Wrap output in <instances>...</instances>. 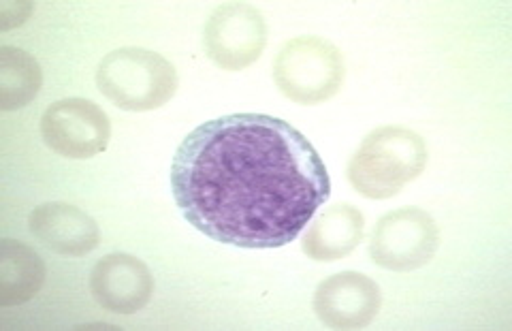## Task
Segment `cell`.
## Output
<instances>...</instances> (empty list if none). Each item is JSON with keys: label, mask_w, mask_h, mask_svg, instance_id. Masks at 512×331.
Wrapping results in <instances>:
<instances>
[{"label": "cell", "mask_w": 512, "mask_h": 331, "mask_svg": "<svg viewBox=\"0 0 512 331\" xmlns=\"http://www.w3.org/2000/svg\"><path fill=\"white\" fill-rule=\"evenodd\" d=\"M171 193L188 223L237 248H280L299 238L331 197L312 141L267 114H229L197 126L171 163Z\"/></svg>", "instance_id": "6da1fadb"}, {"label": "cell", "mask_w": 512, "mask_h": 331, "mask_svg": "<svg viewBox=\"0 0 512 331\" xmlns=\"http://www.w3.org/2000/svg\"><path fill=\"white\" fill-rule=\"evenodd\" d=\"M425 139L406 126L384 124L367 133L348 163V182L367 199L395 197L425 171Z\"/></svg>", "instance_id": "7a4b0ae2"}, {"label": "cell", "mask_w": 512, "mask_h": 331, "mask_svg": "<svg viewBox=\"0 0 512 331\" xmlns=\"http://www.w3.org/2000/svg\"><path fill=\"white\" fill-rule=\"evenodd\" d=\"M96 86L126 112H152L173 99L180 77L165 56L146 47H118L101 60Z\"/></svg>", "instance_id": "3957f363"}, {"label": "cell", "mask_w": 512, "mask_h": 331, "mask_svg": "<svg viewBox=\"0 0 512 331\" xmlns=\"http://www.w3.org/2000/svg\"><path fill=\"white\" fill-rule=\"evenodd\" d=\"M346 80V62L338 45L318 35L286 41L274 60V82L288 101L320 105L331 101Z\"/></svg>", "instance_id": "277c9868"}, {"label": "cell", "mask_w": 512, "mask_h": 331, "mask_svg": "<svg viewBox=\"0 0 512 331\" xmlns=\"http://www.w3.org/2000/svg\"><path fill=\"white\" fill-rule=\"evenodd\" d=\"M440 227L429 212L406 206L384 214L372 233L370 259L391 272H414L436 257Z\"/></svg>", "instance_id": "5b68a950"}, {"label": "cell", "mask_w": 512, "mask_h": 331, "mask_svg": "<svg viewBox=\"0 0 512 331\" xmlns=\"http://www.w3.org/2000/svg\"><path fill=\"white\" fill-rule=\"evenodd\" d=\"M263 13L248 3L218 5L203 28V52L222 71H244L267 47Z\"/></svg>", "instance_id": "8992f818"}, {"label": "cell", "mask_w": 512, "mask_h": 331, "mask_svg": "<svg viewBox=\"0 0 512 331\" xmlns=\"http://www.w3.org/2000/svg\"><path fill=\"white\" fill-rule=\"evenodd\" d=\"M41 135L52 152L64 159L84 161L107 150L111 122L103 107L88 99H60L45 109Z\"/></svg>", "instance_id": "52a82bcc"}, {"label": "cell", "mask_w": 512, "mask_h": 331, "mask_svg": "<svg viewBox=\"0 0 512 331\" xmlns=\"http://www.w3.org/2000/svg\"><path fill=\"white\" fill-rule=\"evenodd\" d=\"M382 308L378 282L359 272H340L320 282L314 293V312L329 329H363Z\"/></svg>", "instance_id": "ba28073f"}, {"label": "cell", "mask_w": 512, "mask_h": 331, "mask_svg": "<svg viewBox=\"0 0 512 331\" xmlns=\"http://www.w3.org/2000/svg\"><path fill=\"white\" fill-rule=\"evenodd\" d=\"M90 293L109 312L135 314L150 304L154 276L141 259L126 252H109L92 267Z\"/></svg>", "instance_id": "9c48e42d"}, {"label": "cell", "mask_w": 512, "mask_h": 331, "mask_svg": "<svg viewBox=\"0 0 512 331\" xmlns=\"http://www.w3.org/2000/svg\"><path fill=\"white\" fill-rule=\"evenodd\" d=\"M28 229L45 248L62 257H86L101 242L96 220L64 201L41 203L32 210Z\"/></svg>", "instance_id": "30bf717a"}, {"label": "cell", "mask_w": 512, "mask_h": 331, "mask_svg": "<svg viewBox=\"0 0 512 331\" xmlns=\"http://www.w3.org/2000/svg\"><path fill=\"white\" fill-rule=\"evenodd\" d=\"M365 216L350 203H335L320 214L303 235L301 248L314 261H338L361 244Z\"/></svg>", "instance_id": "8fae6325"}, {"label": "cell", "mask_w": 512, "mask_h": 331, "mask_svg": "<svg viewBox=\"0 0 512 331\" xmlns=\"http://www.w3.org/2000/svg\"><path fill=\"white\" fill-rule=\"evenodd\" d=\"M45 282V263L24 242L0 240V306H20L35 297Z\"/></svg>", "instance_id": "7c38bea8"}, {"label": "cell", "mask_w": 512, "mask_h": 331, "mask_svg": "<svg viewBox=\"0 0 512 331\" xmlns=\"http://www.w3.org/2000/svg\"><path fill=\"white\" fill-rule=\"evenodd\" d=\"M43 86V71L35 56L20 47H0V109L11 112L28 105Z\"/></svg>", "instance_id": "4fadbf2b"}]
</instances>
